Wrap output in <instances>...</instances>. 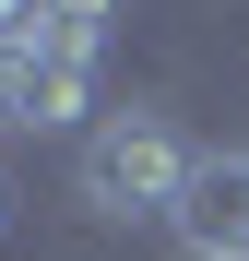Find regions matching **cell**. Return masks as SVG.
Instances as JSON below:
<instances>
[{
    "mask_svg": "<svg viewBox=\"0 0 249 261\" xmlns=\"http://www.w3.org/2000/svg\"><path fill=\"white\" fill-rule=\"evenodd\" d=\"M190 143H178V119H154V107H107L95 130H83V154H71V202L95 214V226H166L190 190Z\"/></svg>",
    "mask_w": 249,
    "mask_h": 261,
    "instance_id": "obj_1",
    "label": "cell"
},
{
    "mask_svg": "<svg viewBox=\"0 0 249 261\" xmlns=\"http://www.w3.org/2000/svg\"><path fill=\"white\" fill-rule=\"evenodd\" d=\"M166 238H178L190 261H249V143H214V154L190 166Z\"/></svg>",
    "mask_w": 249,
    "mask_h": 261,
    "instance_id": "obj_2",
    "label": "cell"
},
{
    "mask_svg": "<svg viewBox=\"0 0 249 261\" xmlns=\"http://www.w3.org/2000/svg\"><path fill=\"white\" fill-rule=\"evenodd\" d=\"M95 83H107L95 48H48V71H36V130H95Z\"/></svg>",
    "mask_w": 249,
    "mask_h": 261,
    "instance_id": "obj_3",
    "label": "cell"
},
{
    "mask_svg": "<svg viewBox=\"0 0 249 261\" xmlns=\"http://www.w3.org/2000/svg\"><path fill=\"white\" fill-rule=\"evenodd\" d=\"M119 12H131V0H36V36H48V48H119Z\"/></svg>",
    "mask_w": 249,
    "mask_h": 261,
    "instance_id": "obj_4",
    "label": "cell"
},
{
    "mask_svg": "<svg viewBox=\"0 0 249 261\" xmlns=\"http://www.w3.org/2000/svg\"><path fill=\"white\" fill-rule=\"evenodd\" d=\"M36 71H48V36H0V130H36Z\"/></svg>",
    "mask_w": 249,
    "mask_h": 261,
    "instance_id": "obj_5",
    "label": "cell"
},
{
    "mask_svg": "<svg viewBox=\"0 0 249 261\" xmlns=\"http://www.w3.org/2000/svg\"><path fill=\"white\" fill-rule=\"evenodd\" d=\"M0 36H36V0H0Z\"/></svg>",
    "mask_w": 249,
    "mask_h": 261,
    "instance_id": "obj_6",
    "label": "cell"
},
{
    "mask_svg": "<svg viewBox=\"0 0 249 261\" xmlns=\"http://www.w3.org/2000/svg\"><path fill=\"white\" fill-rule=\"evenodd\" d=\"M0 226H12V178H0Z\"/></svg>",
    "mask_w": 249,
    "mask_h": 261,
    "instance_id": "obj_7",
    "label": "cell"
}]
</instances>
